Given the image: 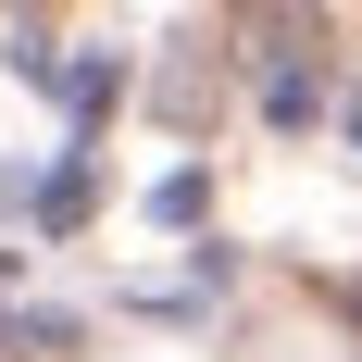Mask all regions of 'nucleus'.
Wrapping results in <instances>:
<instances>
[{"mask_svg": "<svg viewBox=\"0 0 362 362\" xmlns=\"http://www.w3.org/2000/svg\"><path fill=\"white\" fill-rule=\"evenodd\" d=\"M350 138H362V100H350Z\"/></svg>", "mask_w": 362, "mask_h": 362, "instance_id": "nucleus-5", "label": "nucleus"}, {"mask_svg": "<svg viewBox=\"0 0 362 362\" xmlns=\"http://www.w3.org/2000/svg\"><path fill=\"white\" fill-rule=\"evenodd\" d=\"M200 200H213V175H200V163H175V175L150 187V213H163V225H200Z\"/></svg>", "mask_w": 362, "mask_h": 362, "instance_id": "nucleus-1", "label": "nucleus"}, {"mask_svg": "<svg viewBox=\"0 0 362 362\" xmlns=\"http://www.w3.org/2000/svg\"><path fill=\"white\" fill-rule=\"evenodd\" d=\"M325 300H337V313H350V325H362V275H337V288H325Z\"/></svg>", "mask_w": 362, "mask_h": 362, "instance_id": "nucleus-4", "label": "nucleus"}, {"mask_svg": "<svg viewBox=\"0 0 362 362\" xmlns=\"http://www.w3.org/2000/svg\"><path fill=\"white\" fill-rule=\"evenodd\" d=\"M63 100H75V138H88V125L112 112V63H75V88H63Z\"/></svg>", "mask_w": 362, "mask_h": 362, "instance_id": "nucleus-2", "label": "nucleus"}, {"mask_svg": "<svg viewBox=\"0 0 362 362\" xmlns=\"http://www.w3.org/2000/svg\"><path fill=\"white\" fill-rule=\"evenodd\" d=\"M262 112H275V125H313V75L288 63V75H275V88H262Z\"/></svg>", "mask_w": 362, "mask_h": 362, "instance_id": "nucleus-3", "label": "nucleus"}]
</instances>
